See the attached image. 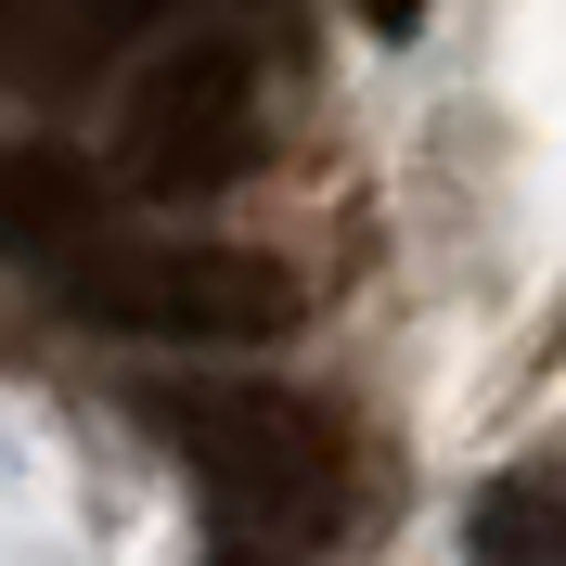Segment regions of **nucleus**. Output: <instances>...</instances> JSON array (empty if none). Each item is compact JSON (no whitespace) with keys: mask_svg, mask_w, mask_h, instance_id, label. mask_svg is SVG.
Here are the masks:
<instances>
[{"mask_svg":"<svg viewBox=\"0 0 566 566\" xmlns=\"http://www.w3.org/2000/svg\"><path fill=\"white\" fill-rule=\"evenodd\" d=\"M348 13H360L374 39H412V27H424V0H348Z\"/></svg>","mask_w":566,"mask_h":566,"instance_id":"nucleus-7","label":"nucleus"},{"mask_svg":"<svg viewBox=\"0 0 566 566\" xmlns=\"http://www.w3.org/2000/svg\"><path fill=\"white\" fill-rule=\"evenodd\" d=\"M52 283L104 335H168V348H271V335H296V271L258 258V245H155V232L116 245L104 232Z\"/></svg>","mask_w":566,"mask_h":566,"instance_id":"nucleus-2","label":"nucleus"},{"mask_svg":"<svg viewBox=\"0 0 566 566\" xmlns=\"http://www.w3.org/2000/svg\"><path fill=\"white\" fill-rule=\"evenodd\" d=\"M219 566H271V554H219Z\"/></svg>","mask_w":566,"mask_h":566,"instance_id":"nucleus-8","label":"nucleus"},{"mask_svg":"<svg viewBox=\"0 0 566 566\" xmlns=\"http://www.w3.org/2000/svg\"><path fill=\"white\" fill-rule=\"evenodd\" d=\"M463 566H566V463H515L463 515Z\"/></svg>","mask_w":566,"mask_h":566,"instance_id":"nucleus-6","label":"nucleus"},{"mask_svg":"<svg viewBox=\"0 0 566 566\" xmlns=\"http://www.w3.org/2000/svg\"><path fill=\"white\" fill-rule=\"evenodd\" d=\"M77 245H104V180H91V155H65V142L0 155V258L65 271Z\"/></svg>","mask_w":566,"mask_h":566,"instance_id":"nucleus-5","label":"nucleus"},{"mask_svg":"<svg viewBox=\"0 0 566 566\" xmlns=\"http://www.w3.org/2000/svg\"><path fill=\"white\" fill-rule=\"evenodd\" d=\"M168 0H0V91H77L104 77Z\"/></svg>","mask_w":566,"mask_h":566,"instance_id":"nucleus-4","label":"nucleus"},{"mask_svg":"<svg viewBox=\"0 0 566 566\" xmlns=\"http://www.w3.org/2000/svg\"><path fill=\"white\" fill-rule=\"evenodd\" d=\"M168 451L245 541H335L348 528V438L296 387H168L155 399Z\"/></svg>","mask_w":566,"mask_h":566,"instance_id":"nucleus-1","label":"nucleus"},{"mask_svg":"<svg viewBox=\"0 0 566 566\" xmlns=\"http://www.w3.org/2000/svg\"><path fill=\"white\" fill-rule=\"evenodd\" d=\"M271 155V116H258V65L232 39H180L155 77H129V104H116V168L142 193H232V180Z\"/></svg>","mask_w":566,"mask_h":566,"instance_id":"nucleus-3","label":"nucleus"}]
</instances>
